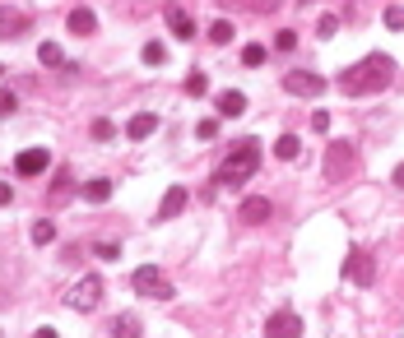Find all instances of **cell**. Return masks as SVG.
<instances>
[{"instance_id":"cell-17","label":"cell","mask_w":404,"mask_h":338,"mask_svg":"<svg viewBox=\"0 0 404 338\" xmlns=\"http://www.w3.org/2000/svg\"><path fill=\"white\" fill-rule=\"evenodd\" d=\"M84 200H89V204H107V200H112V181H107V176L84 181Z\"/></svg>"},{"instance_id":"cell-1","label":"cell","mask_w":404,"mask_h":338,"mask_svg":"<svg viewBox=\"0 0 404 338\" xmlns=\"http://www.w3.org/2000/svg\"><path fill=\"white\" fill-rule=\"evenodd\" d=\"M390 79H395V61L381 56V51H372V56H362L358 65H349V70L340 75V93H349V97H367V93L390 88Z\"/></svg>"},{"instance_id":"cell-32","label":"cell","mask_w":404,"mask_h":338,"mask_svg":"<svg viewBox=\"0 0 404 338\" xmlns=\"http://www.w3.org/2000/svg\"><path fill=\"white\" fill-rule=\"evenodd\" d=\"M386 28H395V32L404 28V10H400V5H390V10H386Z\"/></svg>"},{"instance_id":"cell-20","label":"cell","mask_w":404,"mask_h":338,"mask_svg":"<svg viewBox=\"0 0 404 338\" xmlns=\"http://www.w3.org/2000/svg\"><path fill=\"white\" fill-rule=\"evenodd\" d=\"M37 61H42V65H56V70H65V65H70L61 56V46H56V42H42V46H37Z\"/></svg>"},{"instance_id":"cell-5","label":"cell","mask_w":404,"mask_h":338,"mask_svg":"<svg viewBox=\"0 0 404 338\" xmlns=\"http://www.w3.org/2000/svg\"><path fill=\"white\" fill-rule=\"evenodd\" d=\"M98 301H103V278L98 274H84L75 288L65 292V306H75V310H94Z\"/></svg>"},{"instance_id":"cell-22","label":"cell","mask_w":404,"mask_h":338,"mask_svg":"<svg viewBox=\"0 0 404 338\" xmlns=\"http://www.w3.org/2000/svg\"><path fill=\"white\" fill-rule=\"evenodd\" d=\"M186 93H191V97H204V93H209V75H204V70H191V75H186Z\"/></svg>"},{"instance_id":"cell-27","label":"cell","mask_w":404,"mask_h":338,"mask_svg":"<svg viewBox=\"0 0 404 338\" xmlns=\"http://www.w3.org/2000/svg\"><path fill=\"white\" fill-rule=\"evenodd\" d=\"M316 32H321V37H335V32H340V19H335V15H321V19H316Z\"/></svg>"},{"instance_id":"cell-30","label":"cell","mask_w":404,"mask_h":338,"mask_svg":"<svg viewBox=\"0 0 404 338\" xmlns=\"http://www.w3.org/2000/svg\"><path fill=\"white\" fill-rule=\"evenodd\" d=\"M195 139H218V121H214V116L195 125Z\"/></svg>"},{"instance_id":"cell-7","label":"cell","mask_w":404,"mask_h":338,"mask_svg":"<svg viewBox=\"0 0 404 338\" xmlns=\"http://www.w3.org/2000/svg\"><path fill=\"white\" fill-rule=\"evenodd\" d=\"M344 278H353L358 288H372V283H376L372 255H367L362 246H353V250H349V260H344Z\"/></svg>"},{"instance_id":"cell-13","label":"cell","mask_w":404,"mask_h":338,"mask_svg":"<svg viewBox=\"0 0 404 338\" xmlns=\"http://www.w3.org/2000/svg\"><path fill=\"white\" fill-rule=\"evenodd\" d=\"M237 218H242L247 227H256V223H270V200H265V195H251V200H242Z\"/></svg>"},{"instance_id":"cell-2","label":"cell","mask_w":404,"mask_h":338,"mask_svg":"<svg viewBox=\"0 0 404 338\" xmlns=\"http://www.w3.org/2000/svg\"><path fill=\"white\" fill-rule=\"evenodd\" d=\"M256 167H261V144L247 139V144H237L233 153H228V162L214 171V185H223V190H242V185L256 176Z\"/></svg>"},{"instance_id":"cell-35","label":"cell","mask_w":404,"mask_h":338,"mask_svg":"<svg viewBox=\"0 0 404 338\" xmlns=\"http://www.w3.org/2000/svg\"><path fill=\"white\" fill-rule=\"evenodd\" d=\"M10 200H15V190H10V181H0V209H5Z\"/></svg>"},{"instance_id":"cell-19","label":"cell","mask_w":404,"mask_h":338,"mask_svg":"<svg viewBox=\"0 0 404 338\" xmlns=\"http://www.w3.org/2000/svg\"><path fill=\"white\" fill-rule=\"evenodd\" d=\"M112 338H140V320L135 315H116L112 320Z\"/></svg>"},{"instance_id":"cell-34","label":"cell","mask_w":404,"mask_h":338,"mask_svg":"<svg viewBox=\"0 0 404 338\" xmlns=\"http://www.w3.org/2000/svg\"><path fill=\"white\" fill-rule=\"evenodd\" d=\"M15 107H19L15 93H0V116H15Z\"/></svg>"},{"instance_id":"cell-6","label":"cell","mask_w":404,"mask_h":338,"mask_svg":"<svg viewBox=\"0 0 404 338\" xmlns=\"http://www.w3.org/2000/svg\"><path fill=\"white\" fill-rule=\"evenodd\" d=\"M283 88L293 93V97H321L330 84L316 75V70H293V75H283Z\"/></svg>"},{"instance_id":"cell-14","label":"cell","mask_w":404,"mask_h":338,"mask_svg":"<svg viewBox=\"0 0 404 338\" xmlns=\"http://www.w3.org/2000/svg\"><path fill=\"white\" fill-rule=\"evenodd\" d=\"M214 107H218V116H242V111H247V93L223 88V93L214 97Z\"/></svg>"},{"instance_id":"cell-4","label":"cell","mask_w":404,"mask_h":338,"mask_svg":"<svg viewBox=\"0 0 404 338\" xmlns=\"http://www.w3.org/2000/svg\"><path fill=\"white\" fill-rule=\"evenodd\" d=\"M353 167H358V149L344 144V139H335L326 149V181H340V176H349Z\"/></svg>"},{"instance_id":"cell-31","label":"cell","mask_w":404,"mask_h":338,"mask_svg":"<svg viewBox=\"0 0 404 338\" xmlns=\"http://www.w3.org/2000/svg\"><path fill=\"white\" fill-rule=\"evenodd\" d=\"M98 260H116V255H121V246H116V241H98Z\"/></svg>"},{"instance_id":"cell-38","label":"cell","mask_w":404,"mask_h":338,"mask_svg":"<svg viewBox=\"0 0 404 338\" xmlns=\"http://www.w3.org/2000/svg\"><path fill=\"white\" fill-rule=\"evenodd\" d=\"M0 79H5V70H0Z\"/></svg>"},{"instance_id":"cell-15","label":"cell","mask_w":404,"mask_h":338,"mask_svg":"<svg viewBox=\"0 0 404 338\" xmlns=\"http://www.w3.org/2000/svg\"><path fill=\"white\" fill-rule=\"evenodd\" d=\"M65 24H70V32H75V37H89V32L98 28V15L89 10V5H79V10H70V19H65Z\"/></svg>"},{"instance_id":"cell-24","label":"cell","mask_w":404,"mask_h":338,"mask_svg":"<svg viewBox=\"0 0 404 338\" xmlns=\"http://www.w3.org/2000/svg\"><path fill=\"white\" fill-rule=\"evenodd\" d=\"M209 42H233V24H228V19H214V24H209Z\"/></svg>"},{"instance_id":"cell-10","label":"cell","mask_w":404,"mask_h":338,"mask_svg":"<svg viewBox=\"0 0 404 338\" xmlns=\"http://www.w3.org/2000/svg\"><path fill=\"white\" fill-rule=\"evenodd\" d=\"M33 19L24 15V10H10V5H0V42H10V37H19V32H28Z\"/></svg>"},{"instance_id":"cell-16","label":"cell","mask_w":404,"mask_h":338,"mask_svg":"<svg viewBox=\"0 0 404 338\" xmlns=\"http://www.w3.org/2000/svg\"><path fill=\"white\" fill-rule=\"evenodd\" d=\"M154 130H158V116H154V111H135V116L125 121V135H130V139H149Z\"/></svg>"},{"instance_id":"cell-9","label":"cell","mask_w":404,"mask_h":338,"mask_svg":"<svg viewBox=\"0 0 404 338\" xmlns=\"http://www.w3.org/2000/svg\"><path fill=\"white\" fill-rule=\"evenodd\" d=\"M47 167H51V153H47V149H24V153L15 158V171H19V176H42Z\"/></svg>"},{"instance_id":"cell-12","label":"cell","mask_w":404,"mask_h":338,"mask_svg":"<svg viewBox=\"0 0 404 338\" xmlns=\"http://www.w3.org/2000/svg\"><path fill=\"white\" fill-rule=\"evenodd\" d=\"M186 200H191V190H186V185H172L168 195H163V204H158V223H172V218L186 209Z\"/></svg>"},{"instance_id":"cell-28","label":"cell","mask_w":404,"mask_h":338,"mask_svg":"<svg viewBox=\"0 0 404 338\" xmlns=\"http://www.w3.org/2000/svg\"><path fill=\"white\" fill-rule=\"evenodd\" d=\"M293 46H297V32H293V28L274 32V51H293Z\"/></svg>"},{"instance_id":"cell-23","label":"cell","mask_w":404,"mask_h":338,"mask_svg":"<svg viewBox=\"0 0 404 338\" xmlns=\"http://www.w3.org/2000/svg\"><path fill=\"white\" fill-rule=\"evenodd\" d=\"M265 56H270V51H265L261 42H251V46H242V65H247V70H256V65H265Z\"/></svg>"},{"instance_id":"cell-37","label":"cell","mask_w":404,"mask_h":338,"mask_svg":"<svg viewBox=\"0 0 404 338\" xmlns=\"http://www.w3.org/2000/svg\"><path fill=\"white\" fill-rule=\"evenodd\" d=\"M395 185H400V190H404V162H400V167H395Z\"/></svg>"},{"instance_id":"cell-26","label":"cell","mask_w":404,"mask_h":338,"mask_svg":"<svg viewBox=\"0 0 404 338\" xmlns=\"http://www.w3.org/2000/svg\"><path fill=\"white\" fill-rule=\"evenodd\" d=\"M140 56H144V65H163V61H168V51H163L158 42H144V51H140Z\"/></svg>"},{"instance_id":"cell-11","label":"cell","mask_w":404,"mask_h":338,"mask_svg":"<svg viewBox=\"0 0 404 338\" xmlns=\"http://www.w3.org/2000/svg\"><path fill=\"white\" fill-rule=\"evenodd\" d=\"M163 19H168V28L177 32L182 42H191V37H195V19H191L182 5H163Z\"/></svg>"},{"instance_id":"cell-33","label":"cell","mask_w":404,"mask_h":338,"mask_svg":"<svg viewBox=\"0 0 404 338\" xmlns=\"http://www.w3.org/2000/svg\"><path fill=\"white\" fill-rule=\"evenodd\" d=\"M311 130L326 135V130H330V111H311Z\"/></svg>"},{"instance_id":"cell-18","label":"cell","mask_w":404,"mask_h":338,"mask_svg":"<svg viewBox=\"0 0 404 338\" xmlns=\"http://www.w3.org/2000/svg\"><path fill=\"white\" fill-rule=\"evenodd\" d=\"M297 153H302V139H297V135H279V139H274V158H279V162H293Z\"/></svg>"},{"instance_id":"cell-25","label":"cell","mask_w":404,"mask_h":338,"mask_svg":"<svg viewBox=\"0 0 404 338\" xmlns=\"http://www.w3.org/2000/svg\"><path fill=\"white\" fill-rule=\"evenodd\" d=\"M51 195H56V200H70V171H56V176H51Z\"/></svg>"},{"instance_id":"cell-3","label":"cell","mask_w":404,"mask_h":338,"mask_svg":"<svg viewBox=\"0 0 404 338\" xmlns=\"http://www.w3.org/2000/svg\"><path fill=\"white\" fill-rule=\"evenodd\" d=\"M130 288L140 297H149V301H172V283L158 274V264H140L135 278H130Z\"/></svg>"},{"instance_id":"cell-8","label":"cell","mask_w":404,"mask_h":338,"mask_svg":"<svg viewBox=\"0 0 404 338\" xmlns=\"http://www.w3.org/2000/svg\"><path fill=\"white\" fill-rule=\"evenodd\" d=\"M265 338H302V315L297 310H274L270 315V324H265Z\"/></svg>"},{"instance_id":"cell-21","label":"cell","mask_w":404,"mask_h":338,"mask_svg":"<svg viewBox=\"0 0 404 338\" xmlns=\"http://www.w3.org/2000/svg\"><path fill=\"white\" fill-rule=\"evenodd\" d=\"M33 241H37V246H51V241H56V223H51V218H37V223H33Z\"/></svg>"},{"instance_id":"cell-36","label":"cell","mask_w":404,"mask_h":338,"mask_svg":"<svg viewBox=\"0 0 404 338\" xmlns=\"http://www.w3.org/2000/svg\"><path fill=\"white\" fill-rule=\"evenodd\" d=\"M33 338H61V334H56V329H37Z\"/></svg>"},{"instance_id":"cell-29","label":"cell","mask_w":404,"mask_h":338,"mask_svg":"<svg viewBox=\"0 0 404 338\" xmlns=\"http://www.w3.org/2000/svg\"><path fill=\"white\" fill-rule=\"evenodd\" d=\"M112 135H116V121H107V116L94 121V139H112Z\"/></svg>"}]
</instances>
